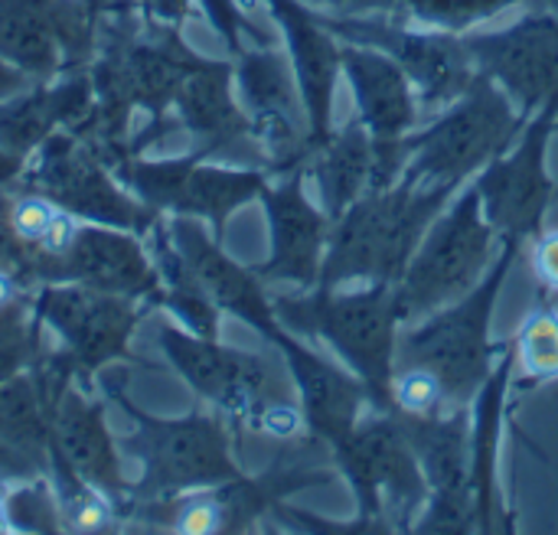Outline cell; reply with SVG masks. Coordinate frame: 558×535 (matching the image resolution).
<instances>
[{
	"mask_svg": "<svg viewBox=\"0 0 558 535\" xmlns=\"http://www.w3.org/2000/svg\"><path fill=\"white\" fill-rule=\"evenodd\" d=\"M222 526H226V513L216 494L196 490L190 500L177 507V520H173L177 533H222Z\"/></svg>",
	"mask_w": 558,
	"mask_h": 535,
	"instance_id": "cell-32",
	"label": "cell"
},
{
	"mask_svg": "<svg viewBox=\"0 0 558 535\" xmlns=\"http://www.w3.org/2000/svg\"><path fill=\"white\" fill-rule=\"evenodd\" d=\"M85 7H101V10H111V7H118V3H124V0H82Z\"/></svg>",
	"mask_w": 558,
	"mask_h": 535,
	"instance_id": "cell-44",
	"label": "cell"
},
{
	"mask_svg": "<svg viewBox=\"0 0 558 535\" xmlns=\"http://www.w3.org/2000/svg\"><path fill=\"white\" fill-rule=\"evenodd\" d=\"M16 258V235L10 229V216L0 212V268Z\"/></svg>",
	"mask_w": 558,
	"mask_h": 535,
	"instance_id": "cell-40",
	"label": "cell"
},
{
	"mask_svg": "<svg viewBox=\"0 0 558 535\" xmlns=\"http://www.w3.org/2000/svg\"><path fill=\"white\" fill-rule=\"evenodd\" d=\"M477 72L490 75L530 118L558 105V16L533 10L500 33L464 36Z\"/></svg>",
	"mask_w": 558,
	"mask_h": 535,
	"instance_id": "cell-11",
	"label": "cell"
},
{
	"mask_svg": "<svg viewBox=\"0 0 558 535\" xmlns=\"http://www.w3.org/2000/svg\"><path fill=\"white\" fill-rule=\"evenodd\" d=\"M3 513H7V507H3V497H0V530H3Z\"/></svg>",
	"mask_w": 558,
	"mask_h": 535,
	"instance_id": "cell-46",
	"label": "cell"
},
{
	"mask_svg": "<svg viewBox=\"0 0 558 535\" xmlns=\"http://www.w3.org/2000/svg\"><path fill=\"white\" fill-rule=\"evenodd\" d=\"M275 317L291 333L317 337L360 376L376 412H396L392 376L402 320L396 314L392 284H369L340 294L337 288H314L307 297H278Z\"/></svg>",
	"mask_w": 558,
	"mask_h": 535,
	"instance_id": "cell-2",
	"label": "cell"
},
{
	"mask_svg": "<svg viewBox=\"0 0 558 535\" xmlns=\"http://www.w3.org/2000/svg\"><path fill=\"white\" fill-rule=\"evenodd\" d=\"M533 10H546V13H556L558 16V0H526Z\"/></svg>",
	"mask_w": 558,
	"mask_h": 535,
	"instance_id": "cell-43",
	"label": "cell"
},
{
	"mask_svg": "<svg viewBox=\"0 0 558 535\" xmlns=\"http://www.w3.org/2000/svg\"><path fill=\"white\" fill-rule=\"evenodd\" d=\"M320 20L337 39L373 46L392 56L412 78L425 108H441L458 101L477 75L474 56L461 33H445L432 26L412 29L392 16H363V13H320Z\"/></svg>",
	"mask_w": 558,
	"mask_h": 535,
	"instance_id": "cell-7",
	"label": "cell"
},
{
	"mask_svg": "<svg viewBox=\"0 0 558 535\" xmlns=\"http://www.w3.org/2000/svg\"><path fill=\"white\" fill-rule=\"evenodd\" d=\"M517 350H504V360L494 366L490 379L474 399V428H471V487L477 503V526L484 533L494 530V467H497V448H500V428H504V409H507V389L513 376Z\"/></svg>",
	"mask_w": 558,
	"mask_h": 535,
	"instance_id": "cell-25",
	"label": "cell"
},
{
	"mask_svg": "<svg viewBox=\"0 0 558 535\" xmlns=\"http://www.w3.org/2000/svg\"><path fill=\"white\" fill-rule=\"evenodd\" d=\"M78 219L69 212V209H56V216H52V222H49V229L43 232V239H39V248H43V255H49V258H65V252L75 245V235H78Z\"/></svg>",
	"mask_w": 558,
	"mask_h": 535,
	"instance_id": "cell-35",
	"label": "cell"
},
{
	"mask_svg": "<svg viewBox=\"0 0 558 535\" xmlns=\"http://www.w3.org/2000/svg\"><path fill=\"white\" fill-rule=\"evenodd\" d=\"M494 239L497 229L484 216L477 186H471L445 219H435L405 275L392 284L402 327L468 297L484 281V271L497 262Z\"/></svg>",
	"mask_w": 558,
	"mask_h": 535,
	"instance_id": "cell-5",
	"label": "cell"
},
{
	"mask_svg": "<svg viewBox=\"0 0 558 535\" xmlns=\"http://www.w3.org/2000/svg\"><path fill=\"white\" fill-rule=\"evenodd\" d=\"M137 422L147 484L157 494H196L239 477V467L229 454V435L216 418L190 415L180 422H154L137 415Z\"/></svg>",
	"mask_w": 558,
	"mask_h": 535,
	"instance_id": "cell-12",
	"label": "cell"
},
{
	"mask_svg": "<svg viewBox=\"0 0 558 535\" xmlns=\"http://www.w3.org/2000/svg\"><path fill=\"white\" fill-rule=\"evenodd\" d=\"M392 405L405 415H438L445 409V389L438 376L422 366H396Z\"/></svg>",
	"mask_w": 558,
	"mask_h": 535,
	"instance_id": "cell-30",
	"label": "cell"
},
{
	"mask_svg": "<svg viewBox=\"0 0 558 535\" xmlns=\"http://www.w3.org/2000/svg\"><path fill=\"white\" fill-rule=\"evenodd\" d=\"M451 196L448 186H418L409 177L360 196L330 229L317 288L396 284Z\"/></svg>",
	"mask_w": 558,
	"mask_h": 535,
	"instance_id": "cell-1",
	"label": "cell"
},
{
	"mask_svg": "<svg viewBox=\"0 0 558 535\" xmlns=\"http://www.w3.org/2000/svg\"><path fill=\"white\" fill-rule=\"evenodd\" d=\"M268 3L284 33L288 56L294 62L301 98H304L307 121H311V141L317 150L330 134L333 88H337V75L343 72L340 39L324 26L320 13L307 7L304 0H268Z\"/></svg>",
	"mask_w": 558,
	"mask_h": 535,
	"instance_id": "cell-15",
	"label": "cell"
},
{
	"mask_svg": "<svg viewBox=\"0 0 558 535\" xmlns=\"http://www.w3.org/2000/svg\"><path fill=\"white\" fill-rule=\"evenodd\" d=\"M262 196L271 222V258L258 268V278L317 288L333 219L307 199L301 170L288 173L275 190L265 186Z\"/></svg>",
	"mask_w": 558,
	"mask_h": 535,
	"instance_id": "cell-13",
	"label": "cell"
},
{
	"mask_svg": "<svg viewBox=\"0 0 558 535\" xmlns=\"http://www.w3.org/2000/svg\"><path fill=\"white\" fill-rule=\"evenodd\" d=\"M36 180L56 203L82 216L101 219L108 226H128L134 219L131 203L111 186L101 167L88 154L75 150L69 141L56 137L43 147V167Z\"/></svg>",
	"mask_w": 558,
	"mask_h": 535,
	"instance_id": "cell-22",
	"label": "cell"
},
{
	"mask_svg": "<svg viewBox=\"0 0 558 535\" xmlns=\"http://www.w3.org/2000/svg\"><path fill=\"white\" fill-rule=\"evenodd\" d=\"M558 121V105H546L523 127L520 144L510 154L494 157L481 180L474 183L481 193L484 216L504 239H530L543 235V219L556 196V186L546 173V144Z\"/></svg>",
	"mask_w": 558,
	"mask_h": 535,
	"instance_id": "cell-9",
	"label": "cell"
},
{
	"mask_svg": "<svg viewBox=\"0 0 558 535\" xmlns=\"http://www.w3.org/2000/svg\"><path fill=\"white\" fill-rule=\"evenodd\" d=\"M333 458L363 516H386L396 530H412L409 520L428 503V481L399 412L356 422L350 438L333 448Z\"/></svg>",
	"mask_w": 558,
	"mask_h": 535,
	"instance_id": "cell-6",
	"label": "cell"
},
{
	"mask_svg": "<svg viewBox=\"0 0 558 535\" xmlns=\"http://www.w3.org/2000/svg\"><path fill=\"white\" fill-rule=\"evenodd\" d=\"M275 346L284 353L298 382V405L304 412L307 431L314 435V441L333 451L356 428L360 409L369 402L366 386L356 373H347L337 363L304 350L298 340H291V333H284Z\"/></svg>",
	"mask_w": 558,
	"mask_h": 535,
	"instance_id": "cell-16",
	"label": "cell"
},
{
	"mask_svg": "<svg viewBox=\"0 0 558 535\" xmlns=\"http://www.w3.org/2000/svg\"><path fill=\"white\" fill-rule=\"evenodd\" d=\"M39 311L69 340L72 353L85 366H98L121 353L131 330V307H124L118 294H105L88 284L49 288L39 301Z\"/></svg>",
	"mask_w": 558,
	"mask_h": 535,
	"instance_id": "cell-19",
	"label": "cell"
},
{
	"mask_svg": "<svg viewBox=\"0 0 558 535\" xmlns=\"http://www.w3.org/2000/svg\"><path fill=\"white\" fill-rule=\"evenodd\" d=\"M56 216V206L49 199H39V196H26V199H16L13 209H10V229L20 242H39L43 232L49 229Z\"/></svg>",
	"mask_w": 558,
	"mask_h": 535,
	"instance_id": "cell-33",
	"label": "cell"
},
{
	"mask_svg": "<svg viewBox=\"0 0 558 535\" xmlns=\"http://www.w3.org/2000/svg\"><path fill=\"white\" fill-rule=\"evenodd\" d=\"M517 360L536 382L558 379V311L539 307L517 337Z\"/></svg>",
	"mask_w": 558,
	"mask_h": 535,
	"instance_id": "cell-28",
	"label": "cell"
},
{
	"mask_svg": "<svg viewBox=\"0 0 558 535\" xmlns=\"http://www.w3.org/2000/svg\"><path fill=\"white\" fill-rule=\"evenodd\" d=\"M88 42L82 0H0V59L26 75H52L62 52Z\"/></svg>",
	"mask_w": 558,
	"mask_h": 535,
	"instance_id": "cell-14",
	"label": "cell"
},
{
	"mask_svg": "<svg viewBox=\"0 0 558 535\" xmlns=\"http://www.w3.org/2000/svg\"><path fill=\"white\" fill-rule=\"evenodd\" d=\"M399 422L418 454L428 481L425 520L418 533L461 535L477 526V503L471 487V409L451 415H405Z\"/></svg>",
	"mask_w": 558,
	"mask_h": 535,
	"instance_id": "cell-8",
	"label": "cell"
},
{
	"mask_svg": "<svg viewBox=\"0 0 558 535\" xmlns=\"http://www.w3.org/2000/svg\"><path fill=\"white\" fill-rule=\"evenodd\" d=\"M69 516H72V530H78V533H95V530H105L111 510H108V503L101 500V494L82 490V494L72 500Z\"/></svg>",
	"mask_w": 558,
	"mask_h": 535,
	"instance_id": "cell-36",
	"label": "cell"
},
{
	"mask_svg": "<svg viewBox=\"0 0 558 535\" xmlns=\"http://www.w3.org/2000/svg\"><path fill=\"white\" fill-rule=\"evenodd\" d=\"M275 513L291 526V530H301V533H317V535H383L396 533V526L386 520V516H363L353 520V523H330V520H317L314 513L307 510H288V507H275Z\"/></svg>",
	"mask_w": 558,
	"mask_h": 535,
	"instance_id": "cell-31",
	"label": "cell"
},
{
	"mask_svg": "<svg viewBox=\"0 0 558 535\" xmlns=\"http://www.w3.org/2000/svg\"><path fill=\"white\" fill-rule=\"evenodd\" d=\"M386 7H389V0H369V13L373 10H386Z\"/></svg>",
	"mask_w": 558,
	"mask_h": 535,
	"instance_id": "cell-45",
	"label": "cell"
},
{
	"mask_svg": "<svg viewBox=\"0 0 558 535\" xmlns=\"http://www.w3.org/2000/svg\"><path fill=\"white\" fill-rule=\"evenodd\" d=\"M262 190L265 177L258 170H229L196 160L160 163L154 173V203L209 219L216 229H222L239 206L262 196Z\"/></svg>",
	"mask_w": 558,
	"mask_h": 535,
	"instance_id": "cell-20",
	"label": "cell"
},
{
	"mask_svg": "<svg viewBox=\"0 0 558 535\" xmlns=\"http://www.w3.org/2000/svg\"><path fill=\"white\" fill-rule=\"evenodd\" d=\"M180 121L190 134L206 141L203 157L222 154L242 141L258 144L252 134V118L232 95V65L226 62H196V69L183 78L173 98Z\"/></svg>",
	"mask_w": 558,
	"mask_h": 535,
	"instance_id": "cell-21",
	"label": "cell"
},
{
	"mask_svg": "<svg viewBox=\"0 0 558 535\" xmlns=\"http://www.w3.org/2000/svg\"><path fill=\"white\" fill-rule=\"evenodd\" d=\"M304 3L337 10V13H369V0H304Z\"/></svg>",
	"mask_w": 558,
	"mask_h": 535,
	"instance_id": "cell-41",
	"label": "cell"
},
{
	"mask_svg": "<svg viewBox=\"0 0 558 535\" xmlns=\"http://www.w3.org/2000/svg\"><path fill=\"white\" fill-rule=\"evenodd\" d=\"M65 271L105 294H141L157 284V271L141 245L108 226H82L75 245L65 252Z\"/></svg>",
	"mask_w": 558,
	"mask_h": 535,
	"instance_id": "cell-23",
	"label": "cell"
},
{
	"mask_svg": "<svg viewBox=\"0 0 558 535\" xmlns=\"http://www.w3.org/2000/svg\"><path fill=\"white\" fill-rule=\"evenodd\" d=\"M314 180L324 199L327 216L337 222L360 196L369 193L376 177V137L356 118L340 131H330L327 141L314 150Z\"/></svg>",
	"mask_w": 558,
	"mask_h": 535,
	"instance_id": "cell-24",
	"label": "cell"
},
{
	"mask_svg": "<svg viewBox=\"0 0 558 535\" xmlns=\"http://www.w3.org/2000/svg\"><path fill=\"white\" fill-rule=\"evenodd\" d=\"M163 350L180 376L216 409L255 425L262 409L278 399H294L275 363L258 353H239L219 346L209 337L163 330Z\"/></svg>",
	"mask_w": 558,
	"mask_h": 535,
	"instance_id": "cell-10",
	"label": "cell"
},
{
	"mask_svg": "<svg viewBox=\"0 0 558 535\" xmlns=\"http://www.w3.org/2000/svg\"><path fill=\"white\" fill-rule=\"evenodd\" d=\"M173 242L177 252L186 258L190 271L196 275V281L203 284V291L213 297V304L222 311H232L235 317H242L245 324H252L255 330H262L271 343H278L284 337L278 317H275V304L268 301L258 271H245L242 265H235L196 222L190 219H177L173 222Z\"/></svg>",
	"mask_w": 558,
	"mask_h": 535,
	"instance_id": "cell-17",
	"label": "cell"
},
{
	"mask_svg": "<svg viewBox=\"0 0 558 535\" xmlns=\"http://www.w3.org/2000/svg\"><path fill=\"white\" fill-rule=\"evenodd\" d=\"M533 265H536L539 281H543L546 288L558 291V232H553V235H539V239H536Z\"/></svg>",
	"mask_w": 558,
	"mask_h": 535,
	"instance_id": "cell-37",
	"label": "cell"
},
{
	"mask_svg": "<svg viewBox=\"0 0 558 535\" xmlns=\"http://www.w3.org/2000/svg\"><path fill=\"white\" fill-rule=\"evenodd\" d=\"M523 127L526 114L513 98L490 75L477 72L468 92L451 101L445 118L418 134H405L409 163L402 177L418 186L458 190L471 173L507 154Z\"/></svg>",
	"mask_w": 558,
	"mask_h": 535,
	"instance_id": "cell-4",
	"label": "cell"
},
{
	"mask_svg": "<svg viewBox=\"0 0 558 535\" xmlns=\"http://www.w3.org/2000/svg\"><path fill=\"white\" fill-rule=\"evenodd\" d=\"M52 438L62 454V461L88 481L95 490H114L118 487V458L105 435L101 415L95 405H85L75 392H69L52 415Z\"/></svg>",
	"mask_w": 558,
	"mask_h": 535,
	"instance_id": "cell-26",
	"label": "cell"
},
{
	"mask_svg": "<svg viewBox=\"0 0 558 535\" xmlns=\"http://www.w3.org/2000/svg\"><path fill=\"white\" fill-rule=\"evenodd\" d=\"M0 438L20 441V445H39L43 441L39 399L26 379L0 382Z\"/></svg>",
	"mask_w": 558,
	"mask_h": 535,
	"instance_id": "cell-29",
	"label": "cell"
},
{
	"mask_svg": "<svg viewBox=\"0 0 558 535\" xmlns=\"http://www.w3.org/2000/svg\"><path fill=\"white\" fill-rule=\"evenodd\" d=\"M520 239H504V252L490 265V275L461 301L428 314L418 327L399 333L396 366H422L438 376L448 409H471L477 392L494 373V356L504 346H490V314L510 278Z\"/></svg>",
	"mask_w": 558,
	"mask_h": 535,
	"instance_id": "cell-3",
	"label": "cell"
},
{
	"mask_svg": "<svg viewBox=\"0 0 558 535\" xmlns=\"http://www.w3.org/2000/svg\"><path fill=\"white\" fill-rule=\"evenodd\" d=\"M13 294H16V291H13V281H10V275H7V271L0 268V314H3L7 307H10Z\"/></svg>",
	"mask_w": 558,
	"mask_h": 535,
	"instance_id": "cell-42",
	"label": "cell"
},
{
	"mask_svg": "<svg viewBox=\"0 0 558 535\" xmlns=\"http://www.w3.org/2000/svg\"><path fill=\"white\" fill-rule=\"evenodd\" d=\"M23 88H26V72H20L16 65H10V62L0 59V101L20 95Z\"/></svg>",
	"mask_w": 558,
	"mask_h": 535,
	"instance_id": "cell-39",
	"label": "cell"
},
{
	"mask_svg": "<svg viewBox=\"0 0 558 535\" xmlns=\"http://www.w3.org/2000/svg\"><path fill=\"white\" fill-rule=\"evenodd\" d=\"M513 3L520 0H389L386 13H409L422 26L445 33H468L474 23L490 20Z\"/></svg>",
	"mask_w": 558,
	"mask_h": 535,
	"instance_id": "cell-27",
	"label": "cell"
},
{
	"mask_svg": "<svg viewBox=\"0 0 558 535\" xmlns=\"http://www.w3.org/2000/svg\"><path fill=\"white\" fill-rule=\"evenodd\" d=\"M255 428H262L271 438H298V431L304 428V412L294 399H278L262 409Z\"/></svg>",
	"mask_w": 558,
	"mask_h": 535,
	"instance_id": "cell-34",
	"label": "cell"
},
{
	"mask_svg": "<svg viewBox=\"0 0 558 535\" xmlns=\"http://www.w3.org/2000/svg\"><path fill=\"white\" fill-rule=\"evenodd\" d=\"M340 62L353 88L360 121L369 127L376 141H402L405 134L415 131L418 124L415 85L392 56L373 46L340 39Z\"/></svg>",
	"mask_w": 558,
	"mask_h": 535,
	"instance_id": "cell-18",
	"label": "cell"
},
{
	"mask_svg": "<svg viewBox=\"0 0 558 535\" xmlns=\"http://www.w3.org/2000/svg\"><path fill=\"white\" fill-rule=\"evenodd\" d=\"M144 3L163 23H180L190 13V0H144Z\"/></svg>",
	"mask_w": 558,
	"mask_h": 535,
	"instance_id": "cell-38",
	"label": "cell"
}]
</instances>
